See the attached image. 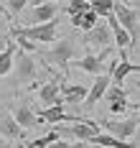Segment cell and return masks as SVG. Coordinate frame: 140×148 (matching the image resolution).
I'll list each match as a JSON object with an SVG mask.
<instances>
[{"label": "cell", "instance_id": "2e32d148", "mask_svg": "<svg viewBox=\"0 0 140 148\" xmlns=\"http://www.w3.org/2000/svg\"><path fill=\"white\" fill-rule=\"evenodd\" d=\"M140 72V64H133V61H127V56H120V64L115 66V72H112V79L117 82V84H122L125 82V77H130V74H135Z\"/></svg>", "mask_w": 140, "mask_h": 148}, {"label": "cell", "instance_id": "d6986e66", "mask_svg": "<svg viewBox=\"0 0 140 148\" xmlns=\"http://www.w3.org/2000/svg\"><path fill=\"white\" fill-rule=\"evenodd\" d=\"M41 118L46 120V123H61V120H64L61 102H59V105H51V107H43V110H41Z\"/></svg>", "mask_w": 140, "mask_h": 148}, {"label": "cell", "instance_id": "4dcf8cb0", "mask_svg": "<svg viewBox=\"0 0 140 148\" xmlns=\"http://www.w3.org/2000/svg\"><path fill=\"white\" fill-rule=\"evenodd\" d=\"M97 148H109V146H97Z\"/></svg>", "mask_w": 140, "mask_h": 148}, {"label": "cell", "instance_id": "ffe728a7", "mask_svg": "<svg viewBox=\"0 0 140 148\" xmlns=\"http://www.w3.org/2000/svg\"><path fill=\"white\" fill-rule=\"evenodd\" d=\"M92 8L97 10L99 15H112L115 13V0H92Z\"/></svg>", "mask_w": 140, "mask_h": 148}, {"label": "cell", "instance_id": "3957f363", "mask_svg": "<svg viewBox=\"0 0 140 148\" xmlns=\"http://www.w3.org/2000/svg\"><path fill=\"white\" fill-rule=\"evenodd\" d=\"M115 15H117V21L122 23L125 28L130 31L133 41H138V36H140V15H138V10L130 8L125 0H115Z\"/></svg>", "mask_w": 140, "mask_h": 148}, {"label": "cell", "instance_id": "8fae6325", "mask_svg": "<svg viewBox=\"0 0 140 148\" xmlns=\"http://www.w3.org/2000/svg\"><path fill=\"white\" fill-rule=\"evenodd\" d=\"M107 23L112 26V36H115V46L122 51V49H127V46L133 44V36H130V31L125 28L122 23L117 21V15L112 13V15H107Z\"/></svg>", "mask_w": 140, "mask_h": 148}, {"label": "cell", "instance_id": "d6a6232c", "mask_svg": "<svg viewBox=\"0 0 140 148\" xmlns=\"http://www.w3.org/2000/svg\"><path fill=\"white\" fill-rule=\"evenodd\" d=\"M54 3H64V0H54Z\"/></svg>", "mask_w": 140, "mask_h": 148}, {"label": "cell", "instance_id": "5bb4252c", "mask_svg": "<svg viewBox=\"0 0 140 148\" xmlns=\"http://www.w3.org/2000/svg\"><path fill=\"white\" fill-rule=\"evenodd\" d=\"M89 143L92 146H109V148H135V143H130L125 138H117V135H112V133H97Z\"/></svg>", "mask_w": 140, "mask_h": 148}, {"label": "cell", "instance_id": "7402d4cb", "mask_svg": "<svg viewBox=\"0 0 140 148\" xmlns=\"http://www.w3.org/2000/svg\"><path fill=\"white\" fill-rule=\"evenodd\" d=\"M97 18H99V13H97L94 8H89V10L84 13V21H82V28H84V31L94 28V26H97Z\"/></svg>", "mask_w": 140, "mask_h": 148}, {"label": "cell", "instance_id": "f1b7e54d", "mask_svg": "<svg viewBox=\"0 0 140 148\" xmlns=\"http://www.w3.org/2000/svg\"><path fill=\"white\" fill-rule=\"evenodd\" d=\"M0 148H10V140H8L5 135H0Z\"/></svg>", "mask_w": 140, "mask_h": 148}, {"label": "cell", "instance_id": "5b68a950", "mask_svg": "<svg viewBox=\"0 0 140 148\" xmlns=\"http://www.w3.org/2000/svg\"><path fill=\"white\" fill-rule=\"evenodd\" d=\"M36 59L31 56V51H23L20 46H18L16 51V79L18 84H28V82H33L36 79Z\"/></svg>", "mask_w": 140, "mask_h": 148}, {"label": "cell", "instance_id": "52a82bcc", "mask_svg": "<svg viewBox=\"0 0 140 148\" xmlns=\"http://www.w3.org/2000/svg\"><path fill=\"white\" fill-rule=\"evenodd\" d=\"M87 44L97 49V51H105L115 46V36H112V26L109 23H97L94 28L87 31Z\"/></svg>", "mask_w": 140, "mask_h": 148}, {"label": "cell", "instance_id": "8992f818", "mask_svg": "<svg viewBox=\"0 0 140 148\" xmlns=\"http://www.w3.org/2000/svg\"><path fill=\"white\" fill-rule=\"evenodd\" d=\"M99 133V125L92 123V120H74V123H69V125H61L59 128V135H71V138H82V140H92L94 135Z\"/></svg>", "mask_w": 140, "mask_h": 148}, {"label": "cell", "instance_id": "30bf717a", "mask_svg": "<svg viewBox=\"0 0 140 148\" xmlns=\"http://www.w3.org/2000/svg\"><path fill=\"white\" fill-rule=\"evenodd\" d=\"M28 18V23L36 26V23H46L51 18H56V3L54 0H46V3H36L31 8V13L26 15Z\"/></svg>", "mask_w": 140, "mask_h": 148}, {"label": "cell", "instance_id": "ba28073f", "mask_svg": "<svg viewBox=\"0 0 140 148\" xmlns=\"http://www.w3.org/2000/svg\"><path fill=\"white\" fill-rule=\"evenodd\" d=\"M112 54V49H105V51H97V54H87L82 59L74 61V66L82 69V72H89V74H102L105 72V59Z\"/></svg>", "mask_w": 140, "mask_h": 148}, {"label": "cell", "instance_id": "ac0fdd59", "mask_svg": "<svg viewBox=\"0 0 140 148\" xmlns=\"http://www.w3.org/2000/svg\"><path fill=\"white\" fill-rule=\"evenodd\" d=\"M16 51H18V49H16V44H13V41H8V44H5V49L0 51V77H5V74L10 72Z\"/></svg>", "mask_w": 140, "mask_h": 148}, {"label": "cell", "instance_id": "cb8c5ba5", "mask_svg": "<svg viewBox=\"0 0 140 148\" xmlns=\"http://www.w3.org/2000/svg\"><path fill=\"white\" fill-rule=\"evenodd\" d=\"M105 97H107L109 102H112V100H127V95H125V89L120 87V84H115V87H107Z\"/></svg>", "mask_w": 140, "mask_h": 148}, {"label": "cell", "instance_id": "277c9868", "mask_svg": "<svg viewBox=\"0 0 140 148\" xmlns=\"http://www.w3.org/2000/svg\"><path fill=\"white\" fill-rule=\"evenodd\" d=\"M102 128L109 130L112 135H117V138H125V140L135 138V133L140 128V110H138V115L125 118V120H102Z\"/></svg>", "mask_w": 140, "mask_h": 148}, {"label": "cell", "instance_id": "83f0119b", "mask_svg": "<svg viewBox=\"0 0 140 148\" xmlns=\"http://www.w3.org/2000/svg\"><path fill=\"white\" fill-rule=\"evenodd\" d=\"M48 148H79V146H71V143H66V140H54Z\"/></svg>", "mask_w": 140, "mask_h": 148}, {"label": "cell", "instance_id": "9c48e42d", "mask_svg": "<svg viewBox=\"0 0 140 148\" xmlns=\"http://www.w3.org/2000/svg\"><path fill=\"white\" fill-rule=\"evenodd\" d=\"M0 135H5L8 140H23L26 138V128L16 120L13 112H3L0 115Z\"/></svg>", "mask_w": 140, "mask_h": 148}, {"label": "cell", "instance_id": "603a6c76", "mask_svg": "<svg viewBox=\"0 0 140 148\" xmlns=\"http://www.w3.org/2000/svg\"><path fill=\"white\" fill-rule=\"evenodd\" d=\"M13 36H16V44L20 46V49H23V51H36V41H31V38H28V36H23V33H13Z\"/></svg>", "mask_w": 140, "mask_h": 148}, {"label": "cell", "instance_id": "836d02e7", "mask_svg": "<svg viewBox=\"0 0 140 148\" xmlns=\"http://www.w3.org/2000/svg\"><path fill=\"white\" fill-rule=\"evenodd\" d=\"M0 13H3V8H0Z\"/></svg>", "mask_w": 140, "mask_h": 148}, {"label": "cell", "instance_id": "f546056e", "mask_svg": "<svg viewBox=\"0 0 140 148\" xmlns=\"http://www.w3.org/2000/svg\"><path fill=\"white\" fill-rule=\"evenodd\" d=\"M135 140H140V128H138V138H135Z\"/></svg>", "mask_w": 140, "mask_h": 148}, {"label": "cell", "instance_id": "1f68e13d", "mask_svg": "<svg viewBox=\"0 0 140 148\" xmlns=\"http://www.w3.org/2000/svg\"><path fill=\"white\" fill-rule=\"evenodd\" d=\"M0 41H5V36H0Z\"/></svg>", "mask_w": 140, "mask_h": 148}, {"label": "cell", "instance_id": "4fadbf2b", "mask_svg": "<svg viewBox=\"0 0 140 148\" xmlns=\"http://www.w3.org/2000/svg\"><path fill=\"white\" fill-rule=\"evenodd\" d=\"M107 87H109V74H97V82H94V87L89 89V95H87L84 105H87V107H94V105L105 97Z\"/></svg>", "mask_w": 140, "mask_h": 148}, {"label": "cell", "instance_id": "e0dca14e", "mask_svg": "<svg viewBox=\"0 0 140 148\" xmlns=\"http://www.w3.org/2000/svg\"><path fill=\"white\" fill-rule=\"evenodd\" d=\"M61 95H64L66 102H84L87 95H89V89L84 84H61Z\"/></svg>", "mask_w": 140, "mask_h": 148}, {"label": "cell", "instance_id": "484cf974", "mask_svg": "<svg viewBox=\"0 0 140 148\" xmlns=\"http://www.w3.org/2000/svg\"><path fill=\"white\" fill-rule=\"evenodd\" d=\"M109 110H112L115 115H122L125 110H127V100H112V102H109Z\"/></svg>", "mask_w": 140, "mask_h": 148}, {"label": "cell", "instance_id": "7c38bea8", "mask_svg": "<svg viewBox=\"0 0 140 148\" xmlns=\"http://www.w3.org/2000/svg\"><path fill=\"white\" fill-rule=\"evenodd\" d=\"M61 84L56 82V79H51V82H46L43 87L38 89V100H41V105H46V107H51V105H59L61 102Z\"/></svg>", "mask_w": 140, "mask_h": 148}, {"label": "cell", "instance_id": "7a4b0ae2", "mask_svg": "<svg viewBox=\"0 0 140 148\" xmlns=\"http://www.w3.org/2000/svg\"><path fill=\"white\" fill-rule=\"evenodd\" d=\"M41 56H43L46 64H51V66L56 64L59 69L66 72V69H69V61H71V56H74V41H71V38H61L59 44L51 49V51L41 54Z\"/></svg>", "mask_w": 140, "mask_h": 148}, {"label": "cell", "instance_id": "9a60e30c", "mask_svg": "<svg viewBox=\"0 0 140 148\" xmlns=\"http://www.w3.org/2000/svg\"><path fill=\"white\" fill-rule=\"evenodd\" d=\"M13 115H16V120L26 128V130H28V128H36V125L43 120V118H36V112H33L28 105H18V107H13Z\"/></svg>", "mask_w": 140, "mask_h": 148}, {"label": "cell", "instance_id": "d4e9b609", "mask_svg": "<svg viewBox=\"0 0 140 148\" xmlns=\"http://www.w3.org/2000/svg\"><path fill=\"white\" fill-rule=\"evenodd\" d=\"M26 5H28V0H8V10H10L13 15H20Z\"/></svg>", "mask_w": 140, "mask_h": 148}, {"label": "cell", "instance_id": "6da1fadb", "mask_svg": "<svg viewBox=\"0 0 140 148\" xmlns=\"http://www.w3.org/2000/svg\"><path fill=\"white\" fill-rule=\"evenodd\" d=\"M56 31H59V21L51 18L46 23H36V26H26V28H13V33H23V36H28L36 44H51V41H56Z\"/></svg>", "mask_w": 140, "mask_h": 148}, {"label": "cell", "instance_id": "4316f807", "mask_svg": "<svg viewBox=\"0 0 140 148\" xmlns=\"http://www.w3.org/2000/svg\"><path fill=\"white\" fill-rule=\"evenodd\" d=\"M69 21L74 28H82V21H84V13H69Z\"/></svg>", "mask_w": 140, "mask_h": 148}, {"label": "cell", "instance_id": "44dd1931", "mask_svg": "<svg viewBox=\"0 0 140 148\" xmlns=\"http://www.w3.org/2000/svg\"><path fill=\"white\" fill-rule=\"evenodd\" d=\"M89 8H92V3H87V0H69V5H66L69 13H87Z\"/></svg>", "mask_w": 140, "mask_h": 148}]
</instances>
